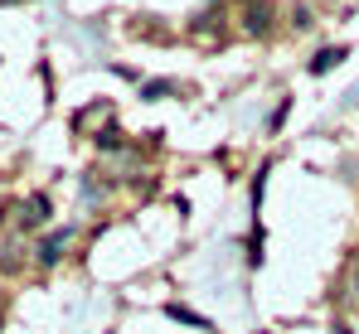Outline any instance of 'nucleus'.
I'll return each instance as SVG.
<instances>
[{
    "mask_svg": "<svg viewBox=\"0 0 359 334\" xmlns=\"http://www.w3.org/2000/svg\"><path fill=\"white\" fill-rule=\"evenodd\" d=\"M340 58H345V49H320V54L311 58V73H330Z\"/></svg>",
    "mask_w": 359,
    "mask_h": 334,
    "instance_id": "20e7f679",
    "label": "nucleus"
},
{
    "mask_svg": "<svg viewBox=\"0 0 359 334\" xmlns=\"http://www.w3.org/2000/svg\"><path fill=\"white\" fill-rule=\"evenodd\" d=\"M63 242H68V232H54L49 242H39V262H44V267H54V262H59V247H63Z\"/></svg>",
    "mask_w": 359,
    "mask_h": 334,
    "instance_id": "7ed1b4c3",
    "label": "nucleus"
},
{
    "mask_svg": "<svg viewBox=\"0 0 359 334\" xmlns=\"http://www.w3.org/2000/svg\"><path fill=\"white\" fill-rule=\"evenodd\" d=\"M267 29H272L267 5H252V10H248V34H267Z\"/></svg>",
    "mask_w": 359,
    "mask_h": 334,
    "instance_id": "f03ea898",
    "label": "nucleus"
},
{
    "mask_svg": "<svg viewBox=\"0 0 359 334\" xmlns=\"http://www.w3.org/2000/svg\"><path fill=\"white\" fill-rule=\"evenodd\" d=\"M355 300H359V262H355Z\"/></svg>",
    "mask_w": 359,
    "mask_h": 334,
    "instance_id": "0eeeda50",
    "label": "nucleus"
},
{
    "mask_svg": "<svg viewBox=\"0 0 359 334\" xmlns=\"http://www.w3.org/2000/svg\"><path fill=\"white\" fill-rule=\"evenodd\" d=\"M165 315H170V320H184V325H199V330H214L204 315H194V310H184V305H165Z\"/></svg>",
    "mask_w": 359,
    "mask_h": 334,
    "instance_id": "39448f33",
    "label": "nucleus"
},
{
    "mask_svg": "<svg viewBox=\"0 0 359 334\" xmlns=\"http://www.w3.org/2000/svg\"><path fill=\"white\" fill-rule=\"evenodd\" d=\"M165 92H170V83H146V97H151V102H156V97H165Z\"/></svg>",
    "mask_w": 359,
    "mask_h": 334,
    "instance_id": "423d86ee",
    "label": "nucleus"
},
{
    "mask_svg": "<svg viewBox=\"0 0 359 334\" xmlns=\"http://www.w3.org/2000/svg\"><path fill=\"white\" fill-rule=\"evenodd\" d=\"M25 228H39V223H49V199H29V209L20 214Z\"/></svg>",
    "mask_w": 359,
    "mask_h": 334,
    "instance_id": "f257e3e1",
    "label": "nucleus"
}]
</instances>
